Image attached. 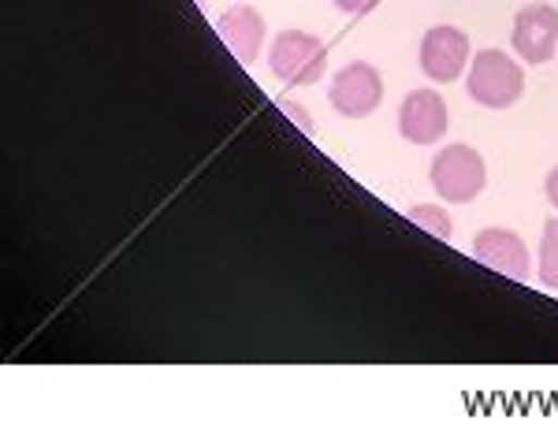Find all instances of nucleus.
Returning a JSON list of instances; mask_svg holds the SVG:
<instances>
[{
    "label": "nucleus",
    "mask_w": 558,
    "mask_h": 439,
    "mask_svg": "<svg viewBox=\"0 0 558 439\" xmlns=\"http://www.w3.org/2000/svg\"><path fill=\"white\" fill-rule=\"evenodd\" d=\"M331 109L347 120H365L380 109L384 101V78L380 71L365 60H354V64L339 68L336 78H331V94H328Z\"/></svg>",
    "instance_id": "obj_4"
},
{
    "label": "nucleus",
    "mask_w": 558,
    "mask_h": 439,
    "mask_svg": "<svg viewBox=\"0 0 558 439\" xmlns=\"http://www.w3.org/2000/svg\"><path fill=\"white\" fill-rule=\"evenodd\" d=\"M447 127H451V112H447L444 97L436 89H410L399 109L402 138L413 142V146H432V142L444 138Z\"/></svg>",
    "instance_id": "obj_8"
},
{
    "label": "nucleus",
    "mask_w": 558,
    "mask_h": 439,
    "mask_svg": "<svg viewBox=\"0 0 558 439\" xmlns=\"http://www.w3.org/2000/svg\"><path fill=\"white\" fill-rule=\"evenodd\" d=\"M407 217L417 223L421 231H428V235H436V239H451L454 235V220H451V212H447L444 205H413Z\"/></svg>",
    "instance_id": "obj_11"
},
{
    "label": "nucleus",
    "mask_w": 558,
    "mask_h": 439,
    "mask_svg": "<svg viewBox=\"0 0 558 439\" xmlns=\"http://www.w3.org/2000/svg\"><path fill=\"white\" fill-rule=\"evenodd\" d=\"M470 97L484 109H510L521 94H525V71L510 52L502 49H481L470 64Z\"/></svg>",
    "instance_id": "obj_2"
},
{
    "label": "nucleus",
    "mask_w": 558,
    "mask_h": 439,
    "mask_svg": "<svg viewBox=\"0 0 558 439\" xmlns=\"http://www.w3.org/2000/svg\"><path fill=\"white\" fill-rule=\"evenodd\" d=\"M473 257L481 265H488L492 272L507 276V280L525 283L533 276V257H529L525 239L510 228H484L473 239Z\"/></svg>",
    "instance_id": "obj_6"
},
{
    "label": "nucleus",
    "mask_w": 558,
    "mask_h": 439,
    "mask_svg": "<svg viewBox=\"0 0 558 439\" xmlns=\"http://www.w3.org/2000/svg\"><path fill=\"white\" fill-rule=\"evenodd\" d=\"M279 105H283V112H291V120L299 123L302 131H313V120H310V112H299V109H294L291 101H279Z\"/></svg>",
    "instance_id": "obj_14"
},
{
    "label": "nucleus",
    "mask_w": 558,
    "mask_h": 439,
    "mask_svg": "<svg viewBox=\"0 0 558 439\" xmlns=\"http://www.w3.org/2000/svg\"><path fill=\"white\" fill-rule=\"evenodd\" d=\"M539 283L558 291V220H544V235H539Z\"/></svg>",
    "instance_id": "obj_10"
},
{
    "label": "nucleus",
    "mask_w": 558,
    "mask_h": 439,
    "mask_svg": "<svg viewBox=\"0 0 558 439\" xmlns=\"http://www.w3.org/2000/svg\"><path fill=\"white\" fill-rule=\"evenodd\" d=\"M510 45L525 64H547L558 49V8L551 4H529L514 15Z\"/></svg>",
    "instance_id": "obj_5"
},
{
    "label": "nucleus",
    "mask_w": 558,
    "mask_h": 439,
    "mask_svg": "<svg viewBox=\"0 0 558 439\" xmlns=\"http://www.w3.org/2000/svg\"><path fill=\"white\" fill-rule=\"evenodd\" d=\"M432 191L451 205H470L481 198V191L488 186V164L473 146H447L432 157Z\"/></svg>",
    "instance_id": "obj_1"
},
{
    "label": "nucleus",
    "mask_w": 558,
    "mask_h": 439,
    "mask_svg": "<svg viewBox=\"0 0 558 439\" xmlns=\"http://www.w3.org/2000/svg\"><path fill=\"white\" fill-rule=\"evenodd\" d=\"M331 4H336L339 12H347V15H368L376 4H380V0H331Z\"/></svg>",
    "instance_id": "obj_12"
},
{
    "label": "nucleus",
    "mask_w": 558,
    "mask_h": 439,
    "mask_svg": "<svg viewBox=\"0 0 558 439\" xmlns=\"http://www.w3.org/2000/svg\"><path fill=\"white\" fill-rule=\"evenodd\" d=\"M544 194H547V202H551L555 209H558V164H555L551 172H547V179H544Z\"/></svg>",
    "instance_id": "obj_13"
},
{
    "label": "nucleus",
    "mask_w": 558,
    "mask_h": 439,
    "mask_svg": "<svg viewBox=\"0 0 558 439\" xmlns=\"http://www.w3.org/2000/svg\"><path fill=\"white\" fill-rule=\"evenodd\" d=\"M470 68V38L458 26H432L421 38V71L432 83H454Z\"/></svg>",
    "instance_id": "obj_7"
},
{
    "label": "nucleus",
    "mask_w": 558,
    "mask_h": 439,
    "mask_svg": "<svg viewBox=\"0 0 558 439\" xmlns=\"http://www.w3.org/2000/svg\"><path fill=\"white\" fill-rule=\"evenodd\" d=\"M216 34H220V41L235 52L239 64H254L260 45H265V20H260L257 8L235 4L216 20Z\"/></svg>",
    "instance_id": "obj_9"
},
{
    "label": "nucleus",
    "mask_w": 558,
    "mask_h": 439,
    "mask_svg": "<svg viewBox=\"0 0 558 439\" xmlns=\"http://www.w3.org/2000/svg\"><path fill=\"white\" fill-rule=\"evenodd\" d=\"M268 68L283 86H313L328 71V45L317 34L279 31L268 52Z\"/></svg>",
    "instance_id": "obj_3"
}]
</instances>
